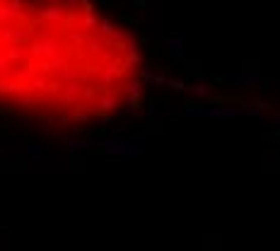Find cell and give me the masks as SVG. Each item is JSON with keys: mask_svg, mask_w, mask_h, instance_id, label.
<instances>
[{"mask_svg": "<svg viewBox=\"0 0 280 251\" xmlns=\"http://www.w3.org/2000/svg\"><path fill=\"white\" fill-rule=\"evenodd\" d=\"M143 75L135 34L97 0H0V111L99 123L138 102Z\"/></svg>", "mask_w": 280, "mask_h": 251, "instance_id": "cell-1", "label": "cell"}]
</instances>
